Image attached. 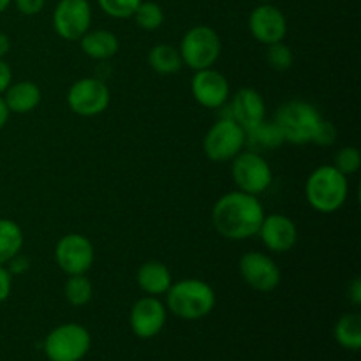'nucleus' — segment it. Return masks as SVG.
Here are the masks:
<instances>
[{
  "label": "nucleus",
  "mask_w": 361,
  "mask_h": 361,
  "mask_svg": "<svg viewBox=\"0 0 361 361\" xmlns=\"http://www.w3.org/2000/svg\"><path fill=\"white\" fill-rule=\"evenodd\" d=\"M90 348V331L80 323L59 324L42 342V351L49 361H81Z\"/></svg>",
  "instance_id": "6"
},
{
  "label": "nucleus",
  "mask_w": 361,
  "mask_h": 361,
  "mask_svg": "<svg viewBox=\"0 0 361 361\" xmlns=\"http://www.w3.org/2000/svg\"><path fill=\"white\" fill-rule=\"evenodd\" d=\"M4 102L11 115H28L39 108L42 101V92L37 83L30 80L13 81L2 94Z\"/></svg>",
  "instance_id": "18"
},
{
  "label": "nucleus",
  "mask_w": 361,
  "mask_h": 361,
  "mask_svg": "<svg viewBox=\"0 0 361 361\" xmlns=\"http://www.w3.org/2000/svg\"><path fill=\"white\" fill-rule=\"evenodd\" d=\"M224 115L235 118L247 130L267 118V102L256 88L243 87L233 95Z\"/></svg>",
  "instance_id": "17"
},
{
  "label": "nucleus",
  "mask_w": 361,
  "mask_h": 361,
  "mask_svg": "<svg viewBox=\"0 0 361 361\" xmlns=\"http://www.w3.org/2000/svg\"><path fill=\"white\" fill-rule=\"evenodd\" d=\"M335 341L348 351H360L361 348V316L356 312L344 314L338 317L334 328Z\"/></svg>",
  "instance_id": "24"
},
{
  "label": "nucleus",
  "mask_w": 361,
  "mask_h": 361,
  "mask_svg": "<svg viewBox=\"0 0 361 361\" xmlns=\"http://www.w3.org/2000/svg\"><path fill=\"white\" fill-rule=\"evenodd\" d=\"M136 284L145 295L161 298L173 284L171 270L159 259L145 261L136 271Z\"/></svg>",
  "instance_id": "19"
},
{
  "label": "nucleus",
  "mask_w": 361,
  "mask_h": 361,
  "mask_svg": "<svg viewBox=\"0 0 361 361\" xmlns=\"http://www.w3.org/2000/svg\"><path fill=\"white\" fill-rule=\"evenodd\" d=\"M63 296L73 307H85L94 298V284L87 274L69 275L63 284Z\"/></svg>",
  "instance_id": "25"
},
{
  "label": "nucleus",
  "mask_w": 361,
  "mask_h": 361,
  "mask_svg": "<svg viewBox=\"0 0 361 361\" xmlns=\"http://www.w3.org/2000/svg\"><path fill=\"white\" fill-rule=\"evenodd\" d=\"M264 215L267 212L259 197L242 190H231L215 201L212 224L222 238L243 242L257 235Z\"/></svg>",
  "instance_id": "2"
},
{
  "label": "nucleus",
  "mask_w": 361,
  "mask_h": 361,
  "mask_svg": "<svg viewBox=\"0 0 361 361\" xmlns=\"http://www.w3.org/2000/svg\"><path fill=\"white\" fill-rule=\"evenodd\" d=\"M349 176L331 164L317 166L305 180V200L310 208L330 215L341 210L349 197Z\"/></svg>",
  "instance_id": "4"
},
{
  "label": "nucleus",
  "mask_w": 361,
  "mask_h": 361,
  "mask_svg": "<svg viewBox=\"0 0 361 361\" xmlns=\"http://www.w3.org/2000/svg\"><path fill=\"white\" fill-rule=\"evenodd\" d=\"M97 4L106 16L113 20H127V18H133L141 0H97Z\"/></svg>",
  "instance_id": "29"
},
{
  "label": "nucleus",
  "mask_w": 361,
  "mask_h": 361,
  "mask_svg": "<svg viewBox=\"0 0 361 361\" xmlns=\"http://www.w3.org/2000/svg\"><path fill=\"white\" fill-rule=\"evenodd\" d=\"M166 309L183 321H200L212 314L217 303L214 288L203 279H180L166 293Z\"/></svg>",
  "instance_id": "3"
},
{
  "label": "nucleus",
  "mask_w": 361,
  "mask_h": 361,
  "mask_svg": "<svg viewBox=\"0 0 361 361\" xmlns=\"http://www.w3.org/2000/svg\"><path fill=\"white\" fill-rule=\"evenodd\" d=\"M66 102L71 111L83 118L102 115L111 102V90L101 78H80L69 87Z\"/></svg>",
  "instance_id": "9"
},
{
  "label": "nucleus",
  "mask_w": 361,
  "mask_h": 361,
  "mask_svg": "<svg viewBox=\"0 0 361 361\" xmlns=\"http://www.w3.org/2000/svg\"><path fill=\"white\" fill-rule=\"evenodd\" d=\"M11 51V39L9 35L0 32V59H6Z\"/></svg>",
  "instance_id": "35"
},
{
  "label": "nucleus",
  "mask_w": 361,
  "mask_h": 361,
  "mask_svg": "<svg viewBox=\"0 0 361 361\" xmlns=\"http://www.w3.org/2000/svg\"><path fill=\"white\" fill-rule=\"evenodd\" d=\"M178 51L183 67H189L190 71L214 67L222 53L221 35L210 25H194L183 34Z\"/></svg>",
  "instance_id": "5"
},
{
  "label": "nucleus",
  "mask_w": 361,
  "mask_h": 361,
  "mask_svg": "<svg viewBox=\"0 0 361 361\" xmlns=\"http://www.w3.org/2000/svg\"><path fill=\"white\" fill-rule=\"evenodd\" d=\"M274 122L282 133L284 143L296 147H330L337 141V129L334 123L319 111L317 106L303 99H291L281 104L275 111Z\"/></svg>",
  "instance_id": "1"
},
{
  "label": "nucleus",
  "mask_w": 361,
  "mask_h": 361,
  "mask_svg": "<svg viewBox=\"0 0 361 361\" xmlns=\"http://www.w3.org/2000/svg\"><path fill=\"white\" fill-rule=\"evenodd\" d=\"M13 4L25 16H35L44 9L46 0H13Z\"/></svg>",
  "instance_id": "30"
},
{
  "label": "nucleus",
  "mask_w": 361,
  "mask_h": 361,
  "mask_svg": "<svg viewBox=\"0 0 361 361\" xmlns=\"http://www.w3.org/2000/svg\"><path fill=\"white\" fill-rule=\"evenodd\" d=\"M25 235L16 221L0 217V264H7L23 250Z\"/></svg>",
  "instance_id": "23"
},
{
  "label": "nucleus",
  "mask_w": 361,
  "mask_h": 361,
  "mask_svg": "<svg viewBox=\"0 0 361 361\" xmlns=\"http://www.w3.org/2000/svg\"><path fill=\"white\" fill-rule=\"evenodd\" d=\"M78 42L85 55L97 62H106V60L113 59L120 49L118 35L108 28H90Z\"/></svg>",
  "instance_id": "20"
},
{
  "label": "nucleus",
  "mask_w": 361,
  "mask_h": 361,
  "mask_svg": "<svg viewBox=\"0 0 361 361\" xmlns=\"http://www.w3.org/2000/svg\"><path fill=\"white\" fill-rule=\"evenodd\" d=\"M267 250L274 254H286L295 249L298 242V228L291 217L284 214L264 215L257 235Z\"/></svg>",
  "instance_id": "16"
},
{
  "label": "nucleus",
  "mask_w": 361,
  "mask_h": 361,
  "mask_svg": "<svg viewBox=\"0 0 361 361\" xmlns=\"http://www.w3.org/2000/svg\"><path fill=\"white\" fill-rule=\"evenodd\" d=\"M348 298L355 307L361 305V279L355 277L348 286Z\"/></svg>",
  "instance_id": "34"
},
{
  "label": "nucleus",
  "mask_w": 361,
  "mask_h": 361,
  "mask_svg": "<svg viewBox=\"0 0 361 361\" xmlns=\"http://www.w3.org/2000/svg\"><path fill=\"white\" fill-rule=\"evenodd\" d=\"M7 267V270L11 271V275H21V274H25V271L28 270V268H30V261H28V257H25V256H21V252L18 254V256H14L13 259L9 261V263L6 264Z\"/></svg>",
  "instance_id": "32"
},
{
  "label": "nucleus",
  "mask_w": 361,
  "mask_h": 361,
  "mask_svg": "<svg viewBox=\"0 0 361 361\" xmlns=\"http://www.w3.org/2000/svg\"><path fill=\"white\" fill-rule=\"evenodd\" d=\"M9 109H7L6 102H4V97L0 95V129H4V127L7 126V122H9Z\"/></svg>",
  "instance_id": "36"
},
{
  "label": "nucleus",
  "mask_w": 361,
  "mask_h": 361,
  "mask_svg": "<svg viewBox=\"0 0 361 361\" xmlns=\"http://www.w3.org/2000/svg\"><path fill=\"white\" fill-rule=\"evenodd\" d=\"M13 4V0H0V14L6 13L9 9V6Z\"/></svg>",
  "instance_id": "37"
},
{
  "label": "nucleus",
  "mask_w": 361,
  "mask_h": 361,
  "mask_svg": "<svg viewBox=\"0 0 361 361\" xmlns=\"http://www.w3.org/2000/svg\"><path fill=\"white\" fill-rule=\"evenodd\" d=\"M259 4H268V2H275V0H257Z\"/></svg>",
  "instance_id": "38"
},
{
  "label": "nucleus",
  "mask_w": 361,
  "mask_h": 361,
  "mask_svg": "<svg viewBox=\"0 0 361 361\" xmlns=\"http://www.w3.org/2000/svg\"><path fill=\"white\" fill-rule=\"evenodd\" d=\"M133 18L141 30L155 32L164 25L166 14L164 9L161 7V4L152 2V0H141L137 9L134 11Z\"/></svg>",
  "instance_id": "26"
},
{
  "label": "nucleus",
  "mask_w": 361,
  "mask_h": 361,
  "mask_svg": "<svg viewBox=\"0 0 361 361\" xmlns=\"http://www.w3.org/2000/svg\"><path fill=\"white\" fill-rule=\"evenodd\" d=\"M53 30L60 39L78 42L92 27V6L88 0H59L51 16Z\"/></svg>",
  "instance_id": "10"
},
{
  "label": "nucleus",
  "mask_w": 361,
  "mask_h": 361,
  "mask_svg": "<svg viewBox=\"0 0 361 361\" xmlns=\"http://www.w3.org/2000/svg\"><path fill=\"white\" fill-rule=\"evenodd\" d=\"M55 261L67 277L88 274L95 261L94 243L81 233H67L56 242Z\"/></svg>",
  "instance_id": "11"
},
{
  "label": "nucleus",
  "mask_w": 361,
  "mask_h": 361,
  "mask_svg": "<svg viewBox=\"0 0 361 361\" xmlns=\"http://www.w3.org/2000/svg\"><path fill=\"white\" fill-rule=\"evenodd\" d=\"M267 63L277 73H286L295 63V53H293L291 46L286 44L284 41L275 42V44L267 46Z\"/></svg>",
  "instance_id": "27"
},
{
  "label": "nucleus",
  "mask_w": 361,
  "mask_h": 361,
  "mask_svg": "<svg viewBox=\"0 0 361 361\" xmlns=\"http://www.w3.org/2000/svg\"><path fill=\"white\" fill-rule=\"evenodd\" d=\"M168 321V309L166 303L157 296H141L134 302L129 312V324L133 334L137 338H154L164 330Z\"/></svg>",
  "instance_id": "14"
},
{
  "label": "nucleus",
  "mask_w": 361,
  "mask_h": 361,
  "mask_svg": "<svg viewBox=\"0 0 361 361\" xmlns=\"http://www.w3.org/2000/svg\"><path fill=\"white\" fill-rule=\"evenodd\" d=\"M245 148V129L228 115L215 120L203 137V152L212 162H231Z\"/></svg>",
  "instance_id": "7"
},
{
  "label": "nucleus",
  "mask_w": 361,
  "mask_h": 361,
  "mask_svg": "<svg viewBox=\"0 0 361 361\" xmlns=\"http://www.w3.org/2000/svg\"><path fill=\"white\" fill-rule=\"evenodd\" d=\"M13 83V69L4 59H0V95L7 90V87Z\"/></svg>",
  "instance_id": "33"
},
{
  "label": "nucleus",
  "mask_w": 361,
  "mask_h": 361,
  "mask_svg": "<svg viewBox=\"0 0 361 361\" xmlns=\"http://www.w3.org/2000/svg\"><path fill=\"white\" fill-rule=\"evenodd\" d=\"M11 293H13V275L6 264H0V303L9 300Z\"/></svg>",
  "instance_id": "31"
},
{
  "label": "nucleus",
  "mask_w": 361,
  "mask_h": 361,
  "mask_svg": "<svg viewBox=\"0 0 361 361\" xmlns=\"http://www.w3.org/2000/svg\"><path fill=\"white\" fill-rule=\"evenodd\" d=\"M247 134V148L254 152H263L275 150V148L282 147L284 145V137H282V133L279 130L277 123L274 120H267L259 122L257 126L250 127V129L245 130Z\"/></svg>",
  "instance_id": "21"
},
{
  "label": "nucleus",
  "mask_w": 361,
  "mask_h": 361,
  "mask_svg": "<svg viewBox=\"0 0 361 361\" xmlns=\"http://www.w3.org/2000/svg\"><path fill=\"white\" fill-rule=\"evenodd\" d=\"M190 92H192L194 101L207 109H222L231 97L228 78L214 67L194 71L192 80H190Z\"/></svg>",
  "instance_id": "15"
},
{
  "label": "nucleus",
  "mask_w": 361,
  "mask_h": 361,
  "mask_svg": "<svg viewBox=\"0 0 361 361\" xmlns=\"http://www.w3.org/2000/svg\"><path fill=\"white\" fill-rule=\"evenodd\" d=\"M147 62L150 69L154 73L161 74V76H171V74H176L183 67L178 48L173 44H164V42L152 46L150 51H148Z\"/></svg>",
  "instance_id": "22"
},
{
  "label": "nucleus",
  "mask_w": 361,
  "mask_h": 361,
  "mask_svg": "<svg viewBox=\"0 0 361 361\" xmlns=\"http://www.w3.org/2000/svg\"><path fill=\"white\" fill-rule=\"evenodd\" d=\"M334 166L335 169L342 173L345 176H351L355 173L360 171V166H361V154L356 147L353 145H348V147H342L341 150L335 154L334 157Z\"/></svg>",
  "instance_id": "28"
},
{
  "label": "nucleus",
  "mask_w": 361,
  "mask_h": 361,
  "mask_svg": "<svg viewBox=\"0 0 361 361\" xmlns=\"http://www.w3.org/2000/svg\"><path fill=\"white\" fill-rule=\"evenodd\" d=\"M247 28L256 42L263 46L284 41L288 35V18L271 2L254 7L247 20Z\"/></svg>",
  "instance_id": "13"
},
{
  "label": "nucleus",
  "mask_w": 361,
  "mask_h": 361,
  "mask_svg": "<svg viewBox=\"0 0 361 361\" xmlns=\"http://www.w3.org/2000/svg\"><path fill=\"white\" fill-rule=\"evenodd\" d=\"M242 281L257 293H271L281 286L282 271L274 257L261 250H249L240 257Z\"/></svg>",
  "instance_id": "12"
},
{
  "label": "nucleus",
  "mask_w": 361,
  "mask_h": 361,
  "mask_svg": "<svg viewBox=\"0 0 361 361\" xmlns=\"http://www.w3.org/2000/svg\"><path fill=\"white\" fill-rule=\"evenodd\" d=\"M231 176L236 190L259 197L274 183V169L263 154L245 148L231 161Z\"/></svg>",
  "instance_id": "8"
}]
</instances>
